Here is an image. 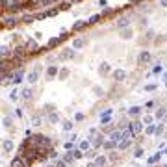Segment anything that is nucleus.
<instances>
[{"label":"nucleus","instance_id":"f257e3e1","mask_svg":"<svg viewBox=\"0 0 167 167\" xmlns=\"http://www.w3.org/2000/svg\"><path fill=\"white\" fill-rule=\"evenodd\" d=\"M150 59H152V54H150L149 50H141V52H139V56H137V61L141 63V65H145V63H149Z\"/></svg>","mask_w":167,"mask_h":167},{"label":"nucleus","instance_id":"f03ea898","mask_svg":"<svg viewBox=\"0 0 167 167\" xmlns=\"http://www.w3.org/2000/svg\"><path fill=\"white\" fill-rule=\"evenodd\" d=\"M73 58H74V48H63L61 52H59V59H61V61L73 59Z\"/></svg>","mask_w":167,"mask_h":167},{"label":"nucleus","instance_id":"7ed1b4c3","mask_svg":"<svg viewBox=\"0 0 167 167\" xmlns=\"http://www.w3.org/2000/svg\"><path fill=\"white\" fill-rule=\"evenodd\" d=\"M86 45H87V37H76L73 41V48H82Z\"/></svg>","mask_w":167,"mask_h":167},{"label":"nucleus","instance_id":"20e7f679","mask_svg":"<svg viewBox=\"0 0 167 167\" xmlns=\"http://www.w3.org/2000/svg\"><path fill=\"white\" fill-rule=\"evenodd\" d=\"M117 26H119V28H125V30H126V28L130 26V19H128V17L119 19V21H117Z\"/></svg>","mask_w":167,"mask_h":167},{"label":"nucleus","instance_id":"39448f33","mask_svg":"<svg viewBox=\"0 0 167 167\" xmlns=\"http://www.w3.org/2000/svg\"><path fill=\"white\" fill-rule=\"evenodd\" d=\"M113 80L115 82H123V80H125V73H123V71H115V73H113Z\"/></svg>","mask_w":167,"mask_h":167},{"label":"nucleus","instance_id":"423d86ee","mask_svg":"<svg viewBox=\"0 0 167 167\" xmlns=\"http://www.w3.org/2000/svg\"><path fill=\"white\" fill-rule=\"evenodd\" d=\"M56 74H59V71H58V67H48V69H46V76H50V78H52V76H56Z\"/></svg>","mask_w":167,"mask_h":167},{"label":"nucleus","instance_id":"0eeeda50","mask_svg":"<svg viewBox=\"0 0 167 167\" xmlns=\"http://www.w3.org/2000/svg\"><path fill=\"white\" fill-rule=\"evenodd\" d=\"M132 34H134V32L130 30V28H126V30L121 32V37H123V39H132Z\"/></svg>","mask_w":167,"mask_h":167},{"label":"nucleus","instance_id":"6e6552de","mask_svg":"<svg viewBox=\"0 0 167 167\" xmlns=\"http://www.w3.org/2000/svg\"><path fill=\"white\" fill-rule=\"evenodd\" d=\"M4 24H6V26H15V24H17V19H13V17H7V19H4Z\"/></svg>","mask_w":167,"mask_h":167},{"label":"nucleus","instance_id":"1a4fd4ad","mask_svg":"<svg viewBox=\"0 0 167 167\" xmlns=\"http://www.w3.org/2000/svg\"><path fill=\"white\" fill-rule=\"evenodd\" d=\"M26 50L35 52V50H37V43H35V41H28V43H26Z\"/></svg>","mask_w":167,"mask_h":167},{"label":"nucleus","instance_id":"9d476101","mask_svg":"<svg viewBox=\"0 0 167 167\" xmlns=\"http://www.w3.org/2000/svg\"><path fill=\"white\" fill-rule=\"evenodd\" d=\"M165 39H167L165 35H164V34H160L156 39H154V45H162V43H165Z\"/></svg>","mask_w":167,"mask_h":167},{"label":"nucleus","instance_id":"9b49d317","mask_svg":"<svg viewBox=\"0 0 167 167\" xmlns=\"http://www.w3.org/2000/svg\"><path fill=\"white\" fill-rule=\"evenodd\" d=\"M69 73H71V71L67 69V67H63V69H59V74H58V76L59 78H65V76H69Z\"/></svg>","mask_w":167,"mask_h":167},{"label":"nucleus","instance_id":"f8f14e48","mask_svg":"<svg viewBox=\"0 0 167 167\" xmlns=\"http://www.w3.org/2000/svg\"><path fill=\"white\" fill-rule=\"evenodd\" d=\"M58 11H59V7H54V9H48V11H46L45 15H46V17H54V15L58 13Z\"/></svg>","mask_w":167,"mask_h":167},{"label":"nucleus","instance_id":"ddd939ff","mask_svg":"<svg viewBox=\"0 0 167 167\" xmlns=\"http://www.w3.org/2000/svg\"><path fill=\"white\" fill-rule=\"evenodd\" d=\"M84 26H86V22H84V21H76V22H74V30H82Z\"/></svg>","mask_w":167,"mask_h":167},{"label":"nucleus","instance_id":"4468645a","mask_svg":"<svg viewBox=\"0 0 167 167\" xmlns=\"http://www.w3.org/2000/svg\"><path fill=\"white\" fill-rule=\"evenodd\" d=\"M98 21H100V15H93L87 22H89V24H95V22H98Z\"/></svg>","mask_w":167,"mask_h":167},{"label":"nucleus","instance_id":"2eb2a0df","mask_svg":"<svg viewBox=\"0 0 167 167\" xmlns=\"http://www.w3.org/2000/svg\"><path fill=\"white\" fill-rule=\"evenodd\" d=\"M59 41H61V39H59V37H54V39H50V41H48V46H56V45H58Z\"/></svg>","mask_w":167,"mask_h":167},{"label":"nucleus","instance_id":"dca6fc26","mask_svg":"<svg viewBox=\"0 0 167 167\" xmlns=\"http://www.w3.org/2000/svg\"><path fill=\"white\" fill-rule=\"evenodd\" d=\"M4 149H6V150H11V149H13V143H11V141H4Z\"/></svg>","mask_w":167,"mask_h":167},{"label":"nucleus","instance_id":"f3484780","mask_svg":"<svg viewBox=\"0 0 167 167\" xmlns=\"http://www.w3.org/2000/svg\"><path fill=\"white\" fill-rule=\"evenodd\" d=\"M145 37L149 39V41H152V39H154V32H152V30H149V32L145 34Z\"/></svg>","mask_w":167,"mask_h":167},{"label":"nucleus","instance_id":"a211bd4d","mask_svg":"<svg viewBox=\"0 0 167 167\" xmlns=\"http://www.w3.org/2000/svg\"><path fill=\"white\" fill-rule=\"evenodd\" d=\"M108 71H110V65H108V63L100 65V73H108Z\"/></svg>","mask_w":167,"mask_h":167},{"label":"nucleus","instance_id":"6ab92c4d","mask_svg":"<svg viewBox=\"0 0 167 167\" xmlns=\"http://www.w3.org/2000/svg\"><path fill=\"white\" fill-rule=\"evenodd\" d=\"M7 52H9V50H7V46H2V56H7Z\"/></svg>","mask_w":167,"mask_h":167},{"label":"nucleus","instance_id":"aec40b11","mask_svg":"<svg viewBox=\"0 0 167 167\" xmlns=\"http://www.w3.org/2000/svg\"><path fill=\"white\" fill-rule=\"evenodd\" d=\"M162 6H164V7H167V0H162Z\"/></svg>","mask_w":167,"mask_h":167},{"label":"nucleus","instance_id":"412c9836","mask_svg":"<svg viewBox=\"0 0 167 167\" xmlns=\"http://www.w3.org/2000/svg\"><path fill=\"white\" fill-rule=\"evenodd\" d=\"M50 2H56V0H50Z\"/></svg>","mask_w":167,"mask_h":167}]
</instances>
